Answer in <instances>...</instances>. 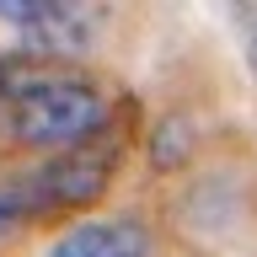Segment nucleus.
Instances as JSON below:
<instances>
[{
	"mask_svg": "<svg viewBox=\"0 0 257 257\" xmlns=\"http://www.w3.org/2000/svg\"><path fill=\"white\" fill-rule=\"evenodd\" d=\"M0 22L16 27L22 48L38 59H80L102 32L91 6H64V0H11L0 6Z\"/></svg>",
	"mask_w": 257,
	"mask_h": 257,
	"instance_id": "nucleus-2",
	"label": "nucleus"
},
{
	"mask_svg": "<svg viewBox=\"0 0 257 257\" xmlns=\"http://www.w3.org/2000/svg\"><path fill=\"white\" fill-rule=\"evenodd\" d=\"M150 230L140 220H80L70 225L48 257H150Z\"/></svg>",
	"mask_w": 257,
	"mask_h": 257,
	"instance_id": "nucleus-4",
	"label": "nucleus"
},
{
	"mask_svg": "<svg viewBox=\"0 0 257 257\" xmlns=\"http://www.w3.org/2000/svg\"><path fill=\"white\" fill-rule=\"evenodd\" d=\"M112 161H118L112 145H75V150L54 156L43 172H32L27 182H32V193H38L43 214L48 209H70V204H91V198H102V188H107Z\"/></svg>",
	"mask_w": 257,
	"mask_h": 257,
	"instance_id": "nucleus-3",
	"label": "nucleus"
},
{
	"mask_svg": "<svg viewBox=\"0 0 257 257\" xmlns=\"http://www.w3.org/2000/svg\"><path fill=\"white\" fill-rule=\"evenodd\" d=\"M188 140H193L188 118H166V123L156 128V166H177V161H188Z\"/></svg>",
	"mask_w": 257,
	"mask_h": 257,
	"instance_id": "nucleus-6",
	"label": "nucleus"
},
{
	"mask_svg": "<svg viewBox=\"0 0 257 257\" xmlns=\"http://www.w3.org/2000/svg\"><path fill=\"white\" fill-rule=\"evenodd\" d=\"M0 123L16 145L32 150H75L107 123V96L91 75L43 59L0 64Z\"/></svg>",
	"mask_w": 257,
	"mask_h": 257,
	"instance_id": "nucleus-1",
	"label": "nucleus"
},
{
	"mask_svg": "<svg viewBox=\"0 0 257 257\" xmlns=\"http://www.w3.org/2000/svg\"><path fill=\"white\" fill-rule=\"evenodd\" d=\"M38 214H43V204H38V193H32L27 177L0 188V241L11 236V230H22L27 220H38Z\"/></svg>",
	"mask_w": 257,
	"mask_h": 257,
	"instance_id": "nucleus-5",
	"label": "nucleus"
}]
</instances>
